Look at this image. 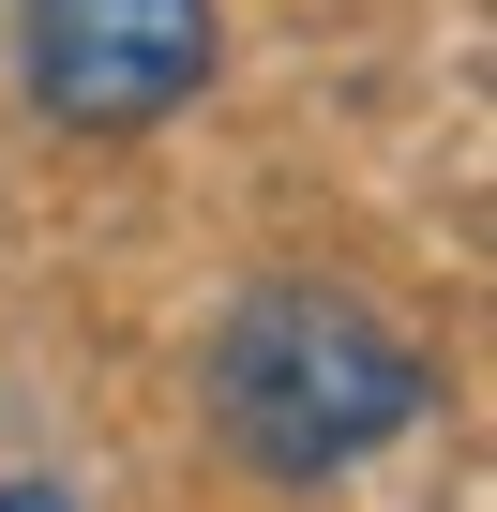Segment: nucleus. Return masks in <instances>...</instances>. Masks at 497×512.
<instances>
[{"instance_id": "nucleus-2", "label": "nucleus", "mask_w": 497, "mask_h": 512, "mask_svg": "<svg viewBox=\"0 0 497 512\" xmlns=\"http://www.w3.org/2000/svg\"><path fill=\"white\" fill-rule=\"evenodd\" d=\"M226 0H16V76L61 136H151L211 91Z\"/></svg>"}, {"instance_id": "nucleus-1", "label": "nucleus", "mask_w": 497, "mask_h": 512, "mask_svg": "<svg viewBox=\"0 0 497 512\" xmlns=\"http://www.w3.org/2000/svg\"><path fill=\"white\" fill-rule=\"evenodd\" d=\"M437 407V362L347 287H241L211 317V422L257 482H347Z\"/></svg>"}, {"instance_id": "nucleus-3", "label": "nucleus", "mask_w": 497, "mask_h": 512, "mask_svg": "<svg viewBox=\"0 0 497 512\" xmlns=\"http://www.w3.org/2000/svg\"><path fill=\"white\" fill-rule=\"evenodd\" d=\"M0 512H76V497H61V482H31V467H16V482H0Z\"/></svg>"}]
</instances>
